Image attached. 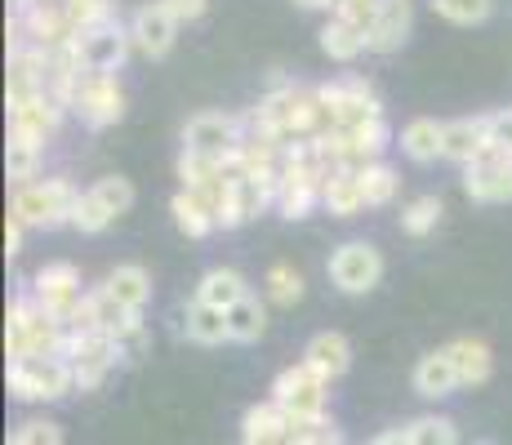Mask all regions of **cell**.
<instances>
[{
  "label": "cell",
  "mask_w": 512,
  "mask_h": 445,
  "mask_svg": "<svg viewBox=\"0 0 512 445\" xmlns=\"http://www.w3.org/2000/svg\"><path fill=\"white\" fill-rule=\"evenodd\" d=\"M67 352V330L54 321L32 294H18L5 316V356L9 365L27 361V356H63Z\"/></svg>",
  "instance_id": "cell-1"
},
{
  "label": "cell",
  "mask_w": 512,
  "mask_h": 445,
  "mask_svg": "<svg viewBox=\"0 0 512 445\" xmlns=\"http://www.w3.org/2000/svg\"><path fill=\"white\" fill-rule=\"evenodd\" d=\"M268 401L281 405L294 428H321V423H330V379L312 370L308 361L281 370L277 379H272Z\"/></svg>",
  "instance_id": "cell-2"
},
{
  "label": "cell",
  "mask_w": 512,
  "mask_h": 445,
  "mask_svg": "<svg viewBox=\"0 0 512 445\" xmlns=\"http://www.w3.org/2000/svg\"><path fill=\"white\" fill-rule=\"evenodd\" d=\"M317 98H321V138L339 130H357V125L383 116V103L366 76H339L330 85H317Z\"/></svg>",
  "instance_id": "cell-3"
},
{
  "label": "cell",
  "mask_w": 512,
  "mask_h": 445,
  "mask_svg": "<svg viewBox=\"0 0 512 445\" xmlns=\"http://www.w3.org/2000/svg\"><path fill=\"white\" fill-rule=\"evenodd\" d=\"M9 392H14V401L49 405L76 392V374L63 356H27V361L9 365Z\"/></svg>",
  "instance_id": "cell-4"
},
{
  "label": "cell",
  "mask_w": 512,
  "mask_h": 445,
  "mask_svg": "<svg viewBox=\"0 0 512 445\" xmlns=\"http://www.w3.org/2000/svg\"><path fill=\"white\" fill-rule=\"evenodd\" d=\"M76 201H81V192L67 178H36V183L14 192L9 214L27 227H58V223H72Z\"/></svg>",
  "instance_id": "cell-5"
},
{
  "label": "cell",
  "mask_w": 512,
  "mask_h": 445,
  "mask_svg": "<svg viewBox=\"0 0 512 445\" xmlns=\"http://www.w3.org/2000/svg\"><path fill=\"white\" fill-rule=\"evenodd\" d=\"M245 143V121L228 112H196L192 121L183 125V152L205 156V161L228 165Z\"/></svg>",
  "instance_id": "cell-6"
},
{
  "label": "cell",
  "mask_w": 512,
  "mask_h": 445,
  "mask_svg": "<svg viewBox=\"0 0 512 445\" xmlns=\"http://www.w3.org/2000/svg\"><path fill=\"white\" fill-rule=\"evenodd\" d=\"M330 285L339 294H370L383 281V254L370 241H343L326 263Z\"/></svg>",
  "instance_id": "cell-7"
},
{
  "label": "cell",
  "mask_w": 512,
  "mask_h": 445,
  "mask_svg": "<svg viewBox=\"0 0 512 445\" xmlns=\"http://www.w3.org/2000/svg\"><path fill=\"white\" fill-rule=\"evenodd\" d=\"M63 330H67V325H63ZM63 361L72 365V374H76V392H94L98 383L116 370L121 348H116V339H107V334H72V330H67Z\"/></svg>",
  "instance_id": "cell-8"
},
{
  "label": "cell",
  "mask_w": 512,
  "mask_h": 445,
  "mask_svg": "<svg viewBox=\"0 0 512 445\" xmlns=\"http://www.w3.org/2000/svg\"><path fill=\"white\" fill-rule=\"evenodd\" d=\"M85 294H90V290H81V272H76L72 263H45L41 272L32 276V299L41 303L54 321H63V325L81 312Z\"/></svg>",
  "instance_id": "cell-9"
},
{
  "label": "cell",
  "mask_w": 512,
  "mask_h": 445,
  "mask_svg": "<svg viewBox=\"0 0 512 445\" xmlns=\"http://www.w3.org/2000/svg\"><path fill=\"white\" fill-rule=\"evenodd\" d=\"M72 45H76V58H81L85 76H116L125 63V54L134 49L130 27H121V18H116V23H103V27H90V32H81Z\"/></svg>",
  "instance_id": "cell-10"
},
{
  "label": "cell",
  "mask_w": 512,
  "mask_h": 445,
  "mask_svg": "<svg viewBox=\"0 0 512 445\" xmlns=\"http://www.w3.org/2000/svg\"><path fill=\"white\" fill-rule=\"evenodd\" d=\"M67 107L81 116V125L107 130V125H116L125 116V89H121L116 76H85V81L76 85V94H72Z\"/></svg>",
  "instance_id": "cell-11"
},
{
  "label": "cell",
  "mask_w": 512,
  "mask_h": 445,
  "mask_svg": "<svg viewBox=\"0 0 512 445\" xmlns=\"http://www.w3.org/2000/svg\"><path fill=\"white\" fill-rule=\"evenodd\" d=\"M464 192L477 205H508L512 201V152L490 147L486 156H477L464 170Z\"/></svg>",
  "instance_id": "cell-12"
},
{
  "label": "cell",
  "mask_w": 512,
  "mask_h": 445,
  "mask_svg": "<svg viewBox=\"0 0 512 445\" xmlns=\"http://www.w3.org/2000/svg\"><path fill=\"white\" fill-rule=\"evenodd\" d=\"M63 112H67V107L58 103L54 94L32 98V103H14V107H9V134H18V138H27V143L45 147L49 138L58 134V125H63Z\"/></svg>",
  "instance_id": "cell-13"
},
{
  "label": "cell",
  "mask_w": 512,
  "mask_h": 445,
  "mask_svg": "<svg viewBox=\"0 0 512 445\" xmlns=\"http://www.w3.org/2000/svg\"><path fill=\"white\" fill-rule=\"evenodd\" d=\"M174 36H179V23H174L170 14H165L161 5H143V9H134V18H130V41L134 49H139L143 58H165L174 49Z\"/></svg>",
  "instance_id": "cell-14"
},
{
  "label": "cell",
  "mask_w": 512,
  "mask_h": 445,
  "mask_svg": "<svg viewBox=\"0 0 512 445\" xmlns=\"http://www.w3.org/2000/svg\"><path fill=\"white\" fill-rule=\"evenodd\" d=\"M410 383H415V392H419L423 401H446V397H455V392L464 388V383H459L455 361H450L446 348L423 352L419 361H415V374H410Z\"/></svg>",
  "instance_id": "cell-15"
},
{
  "label": "cell",
  "mask_w": 512,
  "mask_h": 445,
  "mask_svg": "<svg viewBox=\"0 0 512 445\" xmlns=\"http://www.w3.org/2000/svg\"><path fill=\"white\" fill-rule=\"evenodd\" d=\"M410 23H415L410 0H383L379 18L370 27V54H397L410 41Z\"/></svg>",
  "instance_id": "cell-16"
},
{
  "label": "cell",
  "mask_w": 512,
  "mask_h": 445,
  "mask_svg": "<svg viewBox=\"0 0 512 445\" xmlns=\"http://www.w3.org/2000/svg\"><path fill=\"white\" fill-rule=\"evenodd\" d=\"M486 152H490L486 116H459V121H446V161H459L468 170V165Z\"/></svg>",
  "instance_id": "cell-17"
},
{
  "label": "cell",
  "mask_w": 512,
  "mask_h": 445,
  "mask_svg": "<svg viewBox=\"0 0 512 445\" xmlns=\"http://www.w3.org/2000/svg\"><path fill=\"white\" fill-rule=\"evenodd\" d=\"M303 361L312 365L317 374H326V379H343V374L352 370V343L343 339L339 330H321L308 339V348H303Z\"/></svg>",
  "instance_id": "cell-18"
},
{
  "label": "cell",
  "mask_w": 512,
  "mask_h": 445,
  "mask_svg": "<svg viewBox=\"0 0 512 445\" xmlns=\"http://www.w3.org/2000/svg\"><path fill=\"white\" fill-rule=\"evenodd\" d=\"M317 36H321V54H326L330 63H357V58L370 49V32H366V27L348 23V18H339V14H330L326 27H321Z\"/></svg>",
  "instance_id": "cell-19"
},
{
  "label": "cell",
  "mask_w": 512,
  "mask_h": 445,
  "mask_svg": "<svg viewBox=\"0 0 512 445\" xmlns=\"http://www.w3.org/2000/svg\"><path fill=\"white\" fill-rule=\"evenodd\" d=\"M446 352H450V361H455L459 383H464V388H481V383L495 374V352H490L486 339H472V334H464V339H450Z\"/></svg>",
  "instance_id": "cell-20"
},
{
  "label": "cell",
  "mask_w": 512,
  "mask_h": 445,
  "mask_svg": "<svg viewBox=\"0 0 512 445\" xmlns=\"http://www.w3.org/2000/svg\"><path fill=\"white\" fill-rule=\"evenodd\" d=\"M103 290L112 294L125 312L139 316L147 308V299H152V276H147V267H139V263H121V267H112V276L103 281Z\"/></svg>",
  "instance_id": "cell-21"
},
{
  "label": "cell",
  "mask_w": 512,
  "mask_h": 445,
  "mask_svg": "<svg viewBox=\"0 0 512 445\" xmlns=\"http://www.w3.org/2000/svg\"><path fill=\"white\" fill-rule=\"evenodd\" d=\"M245 294H250V285H245V276L236 267H210L201 276V285H196V303H210L219 312H232Z\"/></svg>",
  "instance_id": "cell-22"
},
{
  "label": "cell",
  "mask_w": 512,
  "mask_h": 445,
  "mask_svg": "<svg viewBox=\"0 0 512 445\" xmlns=\"http://www.w3.org/2000/svg\"><path fill=\"white\" fill-rule=\"evenodd\" d=\"M401 152L410 161L428 165L437 156H446V121H432V116H415V121L401 130Z\"/></svg>",
  "instance_id": "cell-23"
},
{
  "label": "cell",
  "mask_w": 512,
  "mask_h": 445,
  "mask_svg": "<svg viewBox=\"0 0 512 445\" xmlns=\"http://www.w3.org/2000/svg\"><path fill=\"white\" fill-rule=\"evenodd\" d=\"M183 330L192 343H201V348H219V343H232V325H228V312L210 308V303H187L183 312Z\"/></svg>",
  "instance_id": "cell-24"
},
{
  "label": "cell",
  "mask_w": 512,
  "mask_h": 445,
  "mask_svg": "<svg viewBox=\"0 0 512 445\" xmlns=\"http://www.w3.org/2000/svg\"><path fill=\"white\" fill-rule=\"evenodd\" d=\"M321 205L334 219H352L357 210H366V196H361V174L357 170H334L321 187Z\"/></svg>",
  "instance_id": "cell-25"
},
{
  "label": "cell",
  "mask_w": 512,
  "mask_h": 445,
  "mask_svg": "<svg viewBox=\"0 0 512 445\" xmlns=\"http://www.w3.org/2000/svg\"><path fill=\"white\" fill-rule=\"evenodd\" d=\"M170 214H174V227H179L187 241H201V236H210L214 227H219V223H214V210H210V205H205L196 192H187V187H179V192H174Z\"/></svg>",
  "instance_id": "cell-26"
},
{
  "label": "cell",
  "mask_w": 512,
  "mask_h": 445,
  "mask_svg": "<svg viewBox=\"0 0 512 445\" xmlns=\"http://www.w3.org/2000/svg\"><path fill=\"white\" fill-rule=\"evenodd\" d=\"M36 170H41V147L27 143V138H18V134H9V143H5V174H9V183H14V187L36 183Z\"/></svg>",
  "instance_id": "cell-27"
},
{
  "label": "cell",
  "mask_w": 512,
  "mask_h": 445,
  "mask_svg": "<svg viewBox=\"0 0 512 445\" xmlns=\"http://www.w3.org/2000/svg\"><path fill=\"white\" fill-rule=\"evenodd\" d=\"M263 294H268V303H277V308H294V303L303 299V272L290 263H272L268 276H263Z\"/></svg>",
  "instance_id": "cell-28"
},
{
  "label": "cell",
  "mask_w": 512,
  "mask_h": 445,
  "mask_svg": "<svg viewBox=\"0 0 512 445\" xmlns=\"http://www.w3.org/2000/svg\"><path fill=\"white\" fill-rule=\"evenodd\" d=\"M228 325H232V343H259L263 330H268V312H263V303L254 294H245L228 312Z\"/></svg>",
  "instance_id": "cell-29"
},
{
  "label": "cell",
  "mask_w": 512,
  "mask_h": 445,
  "mask_svg": "<svg viewBox=\"0 0 512 445\" xmlns=\"http://www.w3.org/2000/svg\"><path fill=\"white\" fill-rule=\"evenodd\" d=\"M410 445H459V428L450 414H419L406 423Z\"/></svg>",
  "instance_id": "cell-30"
},
{
  "label": "cell",
  "mask_w": 512,
  "mask_h": 445,
  "mask_svg": "<svg viewBox=\"0 0 512 445\" xmlns=\"http://www.w3.org/2000/svg\"><path fill=\"white\" fill-rule=\"evenodd\" d=\"M357 174H361V196H366L370 210L388 205L392 196H397V187H401V174L392 170V165H383V161H374V165H366V170H357Z\"/></svg>",
  "instance_id": "cell-31"
},
{
  "label": "cell",
  "mask_w": 512,
  "mask_h": 445,
  "mask_svg": "<svg viewBox=\"0 0 512 445\" xmlns=\"http://www.w3.org/2000/svg\"><path fill=\"white\" fill-rule=\"evenodd\" d=\"M441 214H446V205H441V196H415V201L401 210V232L406 236H428V232H437V223H441Z\"/></svg>",
  "instance_id": "cell-32"
},
{
  "label": "cell",
  "mask_w": 512,
  "mask_h": 445,
  "mask_svg": "<svg viewBox=\"0 0 512 445\" xmlns=\"http://www.w3.org/2000/svg\"><path fill=\"white\" fill-rule=\"evenodd\" d=\"M432 14L446 18V23L455 27H477L490 18V9H495V0H428Z\"/></svg>",
  "instance_id": "cell-33"
},
{
  "label": "cell",
  "mask_w": 512,
  "mask_h": 445,
  "mask_svg": "<svg viewBox=\"0 0 512 445\" xmlns=\"http://www.w3.org/2000/svg\"><path fill=\"white\" fill-rule=\"evenodd\" d=\"M90 192L107 205V210H112V219L130 214V205H134V183H130L125 174H103V178H98V183L90 187Z\"/></svg>",
  "instance_id": "cell-34"
},
{
  "label": "cell",
  "mask_w": 512,
  "mask_h": 445,
  "mask_svg": "<svg viewBox=\"0 0 512 445\" xmlns=\"http://www.w3.org/2000/svg\"><path fill=\"white\" fill-rule=\"evenodd\" d=\"M112 223H116L112 210H107V205L98 201L94 192H81V201H76V214H72V227H76V232L98 236V232H107Z\"/></svg>",
  "instance_id": "cell-35"
},
{
  "label": "cell",
  "mask_w": 512,
  "mask_h": 445,
  "mask_svg": "<svg viewBox=\"0 0 512 445\" xmlns=\"http://www.w3.org/2000/svg\"><path fill=\"white\" fill-rule=\"evenodd\" d=\"M9 445H63V428L54 419H27L14 428Z\"/></svg>",
  "instance_id": "cell-36"
},
{
  "label": "cell",
  "mask_w": 512,
  "mask_h": 445,
  "mask_svg": "<svg viewBox=\"0 0 512 445\" xmlns=\"http://www.w3.org/2000/svg\"><path fill=\"white\" fill-rule=\"evenodd\" d=\"M379 9H383V0H339V9L334 14L339 18H348V23H357V27H374V18H379Z\"/></svg>",
  "instance_id": "cell-37"
},
{
  "label": "cell",
  "mask_w": 512,
  "mask_h": 445,
  "mask_svg": "<svg viewBox=\"0 0 512 445\" xmlns=\"http://www.w3.org/2000/svg\"><path fill=\"white\" fill-rule=\"evenodd\" d=\"M156 5L165 9V14L174 18V23H196V18H205V9H210V0H156Z\"/></svg>",
  "instance_id": "cell-38"
},
{
  "label": "cell",
  "mask_w": 512,
  "mask_h": 445,
  "mask_svg": "<svg viewBox=\"0 0 512 445\" xmlns=\"http://www.w3.org/2000/svg\"><path fill=\"white\" fill-rule=\"evenodd\" d=\"M486 130H490V147L512 152V107H504V112H490L486 116Z\"/></svg>",
  "instance_id": "cell-39"
},
{
  "label": "cell",
  "mask_w": 512,
  "mask_h": 445,
  "mask_svg": "<svg viewBox=\"0 0 512 445\" xmlns=\"http://www.w3.org/2000/svg\"><path fill=\"white\" fill-rule=\"evenodd\" d=\"M116 348H121V361H139V356L147 352V325H143V316L121 334V339H116Z\"/></svg>",
  "instance_id": "cell-40"
},
{
  "label": "cell",
  "mask_w": 512,
  "mask_h": 445,
  "mask_svg": "<svg viewBox=\"0 0 512 445\" xmlns=\"http://www.w3.org/2000/svg\"><path fill=\"white\" fill-rule=\"evenodd\" d=\"M294 445H343V432L334 423H321V428H299Z\"/></svg>",
  "instance_id": "cell-41"
},
{
  "label": "cell",
  "mask_w": 512,
  "mask_h": 445,
  "mask_svg": "<svg viewBox=\"0 0 512 445\" xmlns=\"http://www.w3.org/2000/svg\"><path fill=\"white\" fill-rule=\"evenodd\" d=\"M23 232H27V223H18L14 214H9V219H5V254H9V259L23 250Z\"/></svg>",
  "instance_id": "cell-42"
},
{
  "label": "cell",
  "mask_w": 512,
  "mask_h": 445,
  "mask_svg": "<svg viewBox=\"0 0 512 445\" xmlns=\"http://www.w3.org/2000/svg\"><path fill=\"white\" fill-rule=\"evenodd\" d=\"M370 445H410V437H406V428H388V432H379Z\"/></svg>",
  "instance_id": "cell-43"
},
{
  "label": "cell",
  "mask_w": 512,
  "mask_h": 445,
  "mask_svg": "<svg viewBox=\"0 0 512 445\" xmlns=\"http://www.w3.org/2000/svg\"><path fill=\"white\" fill-rule=\"evenodd\" d=\"M294 5H299V9H330V14H334V9H339V0H294Z\"/></svg>",
  "instance_id": "cell-44"
},
{
  "label": "cell",
  "mask_w": 512,
  "mask_h": 445,
  "mask_svg": "<svg viewBox=\"0 0 512 445\" xmlns=\"http://www.w3.org/2000/svg\"><path fill=\"white\" fill-rule=\"evenodd\" d=\"M23 5H32V0H14V9H23Z\"/></svg>",
  "instance_id": "cell-45"
}]
</instances>
